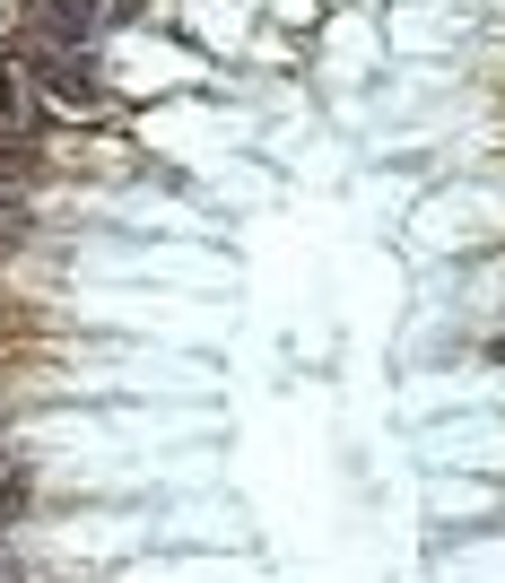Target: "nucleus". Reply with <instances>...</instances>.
I'll use <instances>...</instances> for the list:
<instances>
[{
	"instance_id": "nucleus-1",
	"label": "nucleus",
	"mask_w": 505,
	"mask_h": 583,
	"mask_svg": "<svg viewBox=\"0 0 505 583\" xmlns=\"http://www.w3.org/2000/svg\"><path fill=\"white\" fill-rule=\"evenodd\" d=\"M0 139H35V105H26V70L0 61Z\"/></svg>"
}]
</instances>
